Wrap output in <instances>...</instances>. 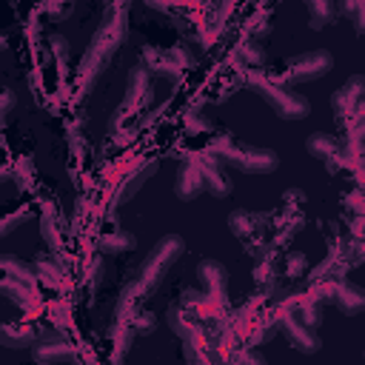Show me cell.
I'll use <instances>...</instances> for the list:
<instances>
[{"label": "cell", "instance_id": "6da1fadb", "mask_svg": "<svg viewBox=\"0 0 365 365\" xmlns=\"http://www.w3.org/2000/svg\"><path fill=\"white\" fill-rule=\"evenodd\" d=\"M125 34H128V6L125 3H114V6H106L103 11V20L80 60V68H77V83H80V94H91L97 80L103 77V71L108 68L111 57L123 48L125 43Z\"/></svg>", "mask_w": 365, "mask_h": 365}, {"label": "cell", "instance_id": "7a4b0ae2", "mask_svg": "<svg viewBox=\"0 0 365 365\" xmlns=\"http://www.w3.org/2000/svg\"><path fill=\"white\" fill-rule=\"evenodd\" d=\"M205 151L214 154L222 165H231V168L245 171V174H271V171H277V165H279L277 151L262 148V145L240 143L231 131H228V134H217V137L208 143Z\"/></svg>", "mask_w": 365, "mask_h": 365}, {"label": "cell", "instance_id": "3957f363", "mask_svg": "<svg viewBox=\"0 0 365 365\" xmlns=\"http://www.w3.org/2000/svg\"><path fill=\"white\" fill-rule=\"evenodd\" d=\"M331 111L336 117V125L342 128V143L359 145V137H362V128H365V120H362V111H365V80H362V74L348 77L345 86H339L331 94Z\"/></svg>", "mask_w": 365, "mask_h": 365}, {"label": "cell", "instance_id": "277c9868", "mask_svg": "<svg viewBox=\"0 0 365 365\" xmlns=\"http://www.w3.org/2000/svg\"><path fill=\"white\" fill-rule=\"evenodd\" d=\"M245 83L274 108L279 120H305L311 114V103L302 94L288 91L285 86L274 83L265 68H245Z\"/></svg>", "mask_w": 365, "mask_h": 365}, {"label": "cell", "instance_id": "5b68a950", "mask_svg": "<svg viewBox=\"0 0 365 365\" xmlns=\"http://www.w3.org/2000/svg\"><path fill=\"white\" fill-rule=\"evenodd\" d=\"M185 254V242L180 234H165L154 242V248L148 251V257L143 259L140 271H137V288L143 294V299H148L165 279V274L171 271V265Z\"/></svg>", "mask_w": 365, "mask_h": 365}, {"label": "cell", "instance_id": "8992f818", "mask_svg": "<svg viewBox=\"0 0 365 365\" xmlns=\"http://www.w3.org/2000/svg\"><path fill=\"white\" fill-rule=\"evenodd\" d=\"M148 103H151V71L140 63V66H134V68L128 71V77H125V97H123L120 108L111 114V120H108V134L114 137V134L123 128L125 120L140 117V114L148 108Z\"/></svg>", "mask_w": 365, "mask_h": 365}, {"label": "cell", "instance_id": "52a82bcc", "mask_svg": "<svg viewBox=\"0 0 365 365\" xmlns=\"http://www.w3.org/2000/svg\"><path fill=\"white\" fill-rule=\"evenodd\" d=\"M34 271L29 262L11 254H0V297L14 302L17 308L34 305Z\"/></svg>", "mask_w": 365, "mask_h": 365}, {"label": "cell", "instance_id": "ba28073f", "mask_svg": "<svg viewBox=\"0 0 365 365\" xmlns=\"http://www.w3.org/2000/svg\"><path fill=\"white\" fill-rule=\"evenodd\" d=\"M271 314H274L277 331H282V336L288 339V345H291L294 351H299V354H317V351H319L322 342H319L317 328L305 325V322L297 317L291 297H282V299L271 308Z\"/></svg>", "mask_w": 365, "mask_h": 365}, {"label": "cell", "instance_id": "9c48e42d", "mask_svg": "<svg viewBox=\"0 0 365 365\" xmlns=\"http://www.w3.org/2000/svg\"><path fill=\"white\" fill-rule=\"evenodd\" d=\"M228 228L242 242V248H245V254L251 259L271 245V237H268V228H271L268 225V214L248 211V208H234L228 214Z\"/></svg>", "mask_w": 365, "mask_h": 365}, {"label": "cell", "instance_id": "30bf717a", "mask_svg": "<svg viewBox=\"0 0 365 365\" xmlns=\"http://www.w3.org/2000/svg\"><path fill=\"white\" fill-rule=\"evenodd\" d=\"M334 68V57L328 48H314V51H302L291 60H285V71L282 77H271L274 83L285 86V83H311L325 77Z\"/></svg>", "mask_w": 365, "mask_h": 365}, {"label": "cell", "instance_id": "8fae6325", "mask_svg": "<svg viewBox=\"0 0 365 365\" xmlns=\"http://www.w3.org/2000/svg\"><path fill=\"white\" fill-rule=\"evenodd\" d=\"M143 66L154 74H163L168 80H177L182 77L185 68L194 66V54L188 51L185 43H174L171 48H154V46H145L143 48Z\"/></svg>", "mask_w": 365, "mask_h": 365}, {"label": "cell", "instance_id": "7c38bea8", "mask_svg": "<svg viewBox=\"0 0 365 365\" xmlns=\"http://www.w3.org/2000/svg\"><path fill=\"white\" fill-rule=\"evenodd\" d=\"M157 168H160V160H151V157H140V160H131V163H125L123 165V171H120V180L114 182V194H111V205L117 208V205H123V202H128L154 174H157Z\"/></svg>", "mask_w": 365, "mask_h": 365}, {"label": "cell", "instance_id": "4fadbf2b", "mask_svg": "<svg viewBox=\"0 0 365 365\" xmlns=\"http://www.w3.org/2000/svg\"><path fill=\"white\" fill-rule=\"evenodd\" d=\"M197 279L202 285V297L211 305L228 311V274H225L222 262L220 259H200L197 262Z\"/></svg>", "mask_w": 365, "mask_h": 365}, {"label": "cell", "instance_id": "5bb4252c", "mask_svg": "<svg viewBox=\"0 0 365 365\" xmlns=\"http://www.w3.org/2000/svg\"><path fill=\"white\" fill-rule=\"evenodd\" d=\"M31 359L37 365H63L74 362V345L60 331H40L31 342Z\"/></svg>", "mask_w": 365, "mask_h": 365}, {"label": "cell", "instance_id": "9a60e30c", "mask_svg": "<svg viewBox=\"0 0 365 365\" xmlns=\"http://www.w3.org/2000/svg\"><path fill=\"white\" fill-rule=\"evenodd\" d=\"M182 356L188 365H225L220 345H217V334L208 328L182 339Z\"/></svg>", "mask_w": 365, "mask_h": 365}, {"label": "cell", "instance_id": "2e32d148", "mask_svg": "<svg viewBox=\"0 0 365 365\" xmlns=\"http://www.w3.org/2000/svg\"><path fill=\"white\" fill-rule=\"evenodd\" d=\"M305 151L311 157H317L328 174H339L342 171V145H339V137L336 134H328V131H314L308 140H305Z\"/></svg>", "mask_w": 365, "mask_h": 365}, {"label": "cell", "instance_id": "e0dca14e", "mask_svg": "<svg viewBox=\"0 0 365 365\" xmlns=\"http://www.w3.org/2000/svg\"><path fill=\"white\" fill-rule=\"evenodd\" d=\"M194 160H197V165H200V174H202V185H205V191L211 194V197H217V200H225L228 194H231V180H228V174L222 171L225 165L214 157V154H208V151H200V154H191Z\"/></svg>", "mask_w": 365, "mask_h": 365}, {"label": "cell", "instance_id": "ac0fdd59", "mask_svg": "<svg viewBox=\"0 0 365 365\" xmlns=\"http://www.w3.org/2000/svg\"><path fill=\"white\" fill-rule=\"evenodd\" d=\"M40 328L23 317H0V345L3 348H31Z\"/></svg>", "mask_w": 365, "mask_h": 365}, {"label": "cell", "instance_id": "d6986e66", "mask_svg": "<svg viewBox=\"0 0 365 365\" xmlns=\"http://www.w3.org/2000/svg\"><path fill=\"white\" fill-rule=\"evenodd\" d=\"M202 191H205V185H202L200 165H197V160L188 154V157H182V160H180V165H177L174 194H177L180 200H185V202H191V200H197Z\"/></svg>", "mask_w": 365, "mask_h": 365}, {"label": "cell", "instance_id": "ffe728a7", "mask_svg": "<svg viewBox=\"0 0 365 365\" xmlns=\"http://www.w3.org/2000/svg\"><path fill=\"white\" fill-rule=\"evenodd\" d=\"M331 302H334L342 314L356 317V314L365 308V291H362L359 285L348 282V279H339V282H334V288H331Z\"/></svg>", "mask_w": 365, "mask_h": 365}, {"label": "cell", "instance_id": "44dd1931", "mask_svg": "<svg viewBox=\"0 0 365 365\" xmlns=\"http://www.w3.org/2000/svg\"><path fill=\"white\" fill-rule=\"evenodd\" d=\"M29 265H31L34 279H37L40 285H46V288H57V285L63 282V265L57 262V257H54V254L40 251Z\"/></svg>", "mask_w": 365, "mask_h": 365}, {"label": "cell", "instance_id": "7402d4cb", "mask_svg": "<svg viewBox=\"0 0 365 365\" xmlns=\"http://www.w3.org/2000/svg\"><path fill=\"white\" fill-rule=\"evenodd\" d=\"M134 336H137V334L131 331L128 322H123V319H114V322H111L108 339H111V362H114V365H120V362L125 359V354H128Z\"/></svg>", "mask_w": 365, "mask_h": 365}, {"label": "cell", "instance_id": "603a6c76", "mask_svg": "<svg viewBox=\"0 0 365 365\" xmlns=\"http://www.w3.org/2000/svg\"><path fill=\"white\" fill-rule=\"evenodd\" d=\"M134 245H137L134 234H131V231H123V228H108V231L100 234V240H97V248H100L103 254H114V257L134 251Z\"/></svg>", "mask_w": 365, "mask_h": 365}, {"label": "cell", "instance_id": "cb8c5ba5", "mask_svg": "<svg viewBox=\"0 0 365 365\" xmlns=\"http://www.w3.org/2000/svg\"><path fill=\"white\" fill-rule=\"evenodd\" d=\"M305 11H308V26H311V29H325V26H328V23H334V20H336V14H339L336 3H331V0L305 3Z\"/></svg>", "mask_w": 365, "mask_h": 365}, {"label": "cell", "instance_id": "d4e9b609", "mask_svg": "<svg viewBox=\"0 0 365 365\" xmlns=\"http://www.w3.org/2000/svg\"><path fill=\"white\" fill-rule=\"evenodd\" d=\"M237 57L245 63V68H262V66H265V51H262V46H257V43H242V46L237 48Z\"/></svg>", "mask_w": 365, "mask_h": 365}, {"label": "cell", "instance_id": "484cf974", "mask_svg": "<svg viewBox=\"0 0 365 365\" xmlns=\"http://www.w3.org/2000/svg\"><path fill=\"white\" fill-rule=\"evenodd\" d=\"M285 277H302L308 271V259L305 254H297V251H288L285 259H282V268H279Z\"/></svg>", "mask_w": 365, "mask_h": 365}, {"label": "cell", "instance_id": "4316f807", "mask_svg": "<svg viewBox=\"0 0 365 365\" xmlns=\"http://www.w3.org/2000/svg\"><path fill=\"white\" fill-rule=\"evenodd\" d=\"M128 325H131V331H134L137 336H148V334L157 328V317H154L151 311H137Z\"/></svg>", "mask_w": 365, "mask_h": 365}, {"label": "cell", "instance_id": "83f0119b", "mask_svg": "<svg viewBox=\"0 0 365 365\" xmlns=\"http://www.w3.org/2000/svg\"><path fill=\"white\" fill-rule=\"evenodd\" d=\"M26 208H14V211H0V237L11 234L23 220H26Z\"/></svg>", "mask_w": 365, "mask_h": 365}, {"label": "cell", "instance_id": "f1b7e54d", "mask_svg": "<svg viewBox=\"0 0 365 365\" xmlns=\"http://www.w3.org/2000/svg\"><path fill=\"white\" fill-rule=\"evenodd\" d=\"M46 43H48V51H51L60 63H66V60H68L71 46H68V40H66L63 34H48V40H46Z\"/></svg>", "mask_w": 365, "mask_h": 365}, {"label": "cell", "instance_id": "f546056e", "mask_svg": "<svg viewBox=\"0 0 365 365\" xmlns=\"http://www.w3.org/2000/svg\"><path fill=\"white\" fill-rule=\"evenodd\" d=\"M339 14H351L354 17V29L356 34H362V17H365V6L362 3H336Z\"/></svg>", "mask_w": 365, "mask_h": 365}, {"label": "cell", "instance_id": "4dcf8cb0", "mask_svg": "<svg viewBox=\"0 0 365 365\" xmlns=\"http://www.w3.org/2000/svg\"><path fill=\"white\" fill-rule=\"evenodd\" d=\"M11 108H14V94L9 88H0V125L6 123V117H9Z\"/></svg>", "mask_w": 365, "mask_h": 365}, {"label": "cell", "instance_id": "1f68e13d", "mask_svg": "<svg viewBox=\"0 0 365 365\" xmlns=\"http://www.w3.org/2000/svg\"><path fill=\"white\" fill-rule=\"evenodd\" d=\"M71 9H74L71 3H63V6H54V3H46V6H43V11H46V14H51L54 20H60V17H68V14H71Z\"/></svg>", "mask_w": 365, "mask_h": 365}, {"label": "cell", "instance_id": "d6a6232c", "mask_svg": "<svg viewBox=\"0 0 365 365\" xmlns=\"http://www.w3.org/2000/svg\"><path fill=\"white\" fill-rule=\"evenodd\" d=\"M6 180H9V174H6V171H0V182H6Z\"/></svg>", "mask_w": 365, "mask_h": 365}]
</instances>
